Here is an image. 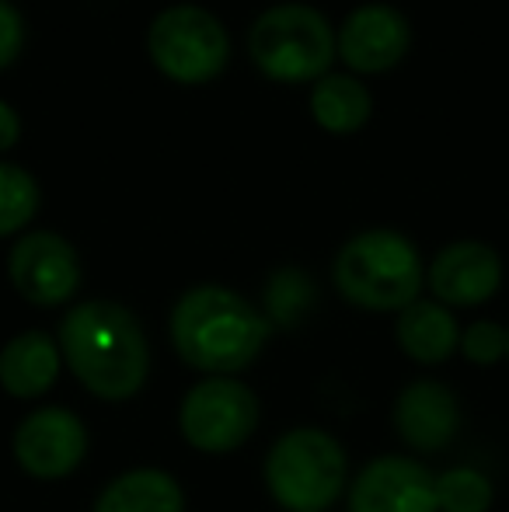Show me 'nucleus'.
<instances>
[{
    "instance_id": "nucleus-1",
    "label": "nucleus",
    "mask_w": 509,
    "mask_h": 512,
    "mask_svg": "<svg viewBox=\"0 0 509 512\" xmlns=\"http://www.w3.org/2000/svg\"><path fill=\"white\" fill-rule=\"evenodd\" d=\"M60 356L84 391L102 401H129L150 370L140 317L116 300H84L60 321Z\"/></svg>"
},
{
    "instance_id": "nucleus-2",
    "label": "nucleus",
    "mask_w": 509,
    "mask_h": 512,
    "mask_svg": "<svg viewBox=\"0 0 509 512\" xmlns=\"http://www.w3.org/2000/svg\"><path fill=\"white\" fill-rule=\"evenodd\" d=\"M175 352L206 377H234L262 356L272 321L238 290L203 283L185 290L168 317Z\"/></svg>"
},
{
    "instance_id": "nucleus-3",
    "label": "nucleus",
    "mask_w": 509,
    "mask_h": 512,
    "mask_svg": "<svg viewBox=\"0 0 509 512\" xmlns=\"http://www.w3.org/2000/svg\"><path fill=\"white\" fill-rule=\"evenodd\" d=\"M332 279L353 307L405 310L419 300L422 255L401 230L370 227L339 248Z\"/></svg>"
},
{
    "instance_id": "nucleus-4",
    "label": "nucleus",
    "mask_w": 509,
    "mask_h": 512,
    "mask_svg": "<svg viewBox=\"0 0 509 512\" xmlns=\"http://www.w3.org/2000/svg\"><path fill=\"white\" fill-rule=\"evenodd\" d=\"M248 56L269 81L304 84L328 74L339 56L335 28L325 11L300 0L272 4L248 28Z\"/></svg>"
},
{
    "instance_id": "nucleus-5",
    "label": "nucleus",
    "mask_w": 509,
    "mask_h": 512,
    "mask_svg": "<svg viewBox=\"0 0 509 512\" xmlns=\"http://www.w3.org/2000/svg\"><path fill=\"white\" fill-rule=\"evenodd\" d=\"M265 485L286 512H325L346 488V450L325 429L297 425L272 443Z\"/></svg>"
},
{
    "instance_id": "nucleus-6",
    "label": "nucleus",
    "mask_w": 509,
    "mask_h": 512,
    "mask_svg": "<svg viewBox=\"0 0 509 512\" xmlns=\"http://www.w3.org/2000/svg\"><path fill=\"white\" fill-rule=\"evenodd\" d=\"M147 53L164 77L178 84H206L224 74L231 35L224 21L199 4H171L147 28Z\"/></svg>"
},
{
    "instance_id": "nucleus-7",
    "label": "nucleus",
    "mask_w": 509,
    "mask_h": 512,
    "mask_svg": "<svg viewBox=\"0 0 509 512\" xmlns=\"http://www.w3.org/2000/svg\"><path fill=\"white\" fill-rule=\"evenodd\" d=\"M258 398L234 377H203L178 408V429L199 453H231L252 439Z\"/></svg>"
},
{
    "instance_id": "nucleus-8",
    "label": "nucleus",
    "mask_w": 509,
    "mask_h": 512,
    "mask_svg": "<svg viewBox=\"0 0 509 512\" xmlns=\"http://www.w3.org/2000/svg\"><path fill=\"white\" fill-rule=\"evenodd\" d=\"M11 286L35 307H60L81 286L77 248L56 230H28L7 255Z\"/></svg>"
},
{
    "instance_id": "nucleus-9",
    "label": "nucleus",
    "mask_w": 509,
    "mask_h": 512,
    "mask_svg": "<svg viewBox=\"0 0 509 512\" xmlns=\"http://www.w3.org/2000/svg\"><path fill=\"white\" fill-rule=\"evenodd\" d=\"M88 453V429L70 408H35L14 432V460L39 481H60Z\"/></svg>"
},
{
    "instance_id": "nucleus-10",
    "label": "nucleus",
    "mask_w": 509,
    "mask_h": 512,
    "mask_svg": "<svg viewBox=\"0 0 509 512\" xmlns=\"http://www.w3.org/2000/svg\"><path fill=\"white\" fill-rule=\"evenodd\" d=\"M335 46L356 74H384L394 63L405 60L412 46V25L394 4L370 0L346 14V21L335 32Z\"/></svg>"
},
{
    "instance_id": "nucleus-11",
    "label": "nucleus",
    "mask_w": 509,
    "mask_h": 512,
    "mask_svg": "<svg viewBox=\"0 0 509 512\" xmlns=\"http://www.w3.org/2000/svg\"><path fill=\"white\" fill-rule=\"evenodd\" d=\"M349 512H440L436 474L401 453L370 460L349 488Z\"/></svg>"
},
{
    "instance_id": "nucleus-12",
    "label": "nucleus",
    "mask_w": 509,
    "mask_h": 512,
    "mask_svg": "<svg viewBox=\"0 0 509 512\" xmlns=\"http://www.w3.org/2000/svg\"><path fill=\"white\" fill-rule=\"evenodd\" d=\"M426 279L443 307H475L499 290L503 258L485 241H454L436 251Z\"/></svg>"
},
{
    "instance_id": "nucleus-13",
    "label": "nucleus",
    "mask_w": 509,
    "mask_h": 512,
    "mask_svg": "<svg viewBox=\"0 0 509 512\" xmlns=\"http://www.w3.org/2000/svg\"><path fill=\"white\" fill-rule=\"evenodd\" d=\"M457 398L440 380H415L394 401V429L405 446L419 453H436L457 436Z\"/></svg>"
},
{
    "instance_id": "nucleus-14",
    "label": "nucleus",
    "mask_w": 509,
    "mask_h": 512,
    "mask_svg": "<svg viewBox=\"0 0 509 512\" xmlns=\"http://www.w3.org/2000/svg\"><path fill=\"white\" fill-rule=\"evenodd\" d=\"M60 345L46 331H21L0 349V387L11 398H39L60 377Z\"/></svg>"
},
{
    "instance_id": "nucleus-15",
    "label": "nucleus",
    "mask_w": 509,
    "mask_h": 512,
    "mask_svg": "<svg viewBox=\"0 0 509 512\" xmlns=\"http://www.w3.org/2000/svg\"><path fill=\"white\" fill-rule=\"evenodd\" d=\"M398 345L415 363L436 366L461 349V328H457L450 307L440 300H415L398 314Z\"/></svg>"
},
{
    "instance_id": "nucleus-16",
    "label": "nucleus",
    "mask_w": 509,
    "mask_h": 512,
    "mask_svg": "<svg viewBox=\"0 0 509 512\" xmlns=\"http://www.w3.org/2000/svg\"><path fill=\"white\" fill-rule=\"evenodd\" d=\"M95 512H185V499L168 471L136 467L105 485Z\"/></svg>"
},
{
    "instance_id": "nucleus-17",
    "label": "nucleus",
    "mask_w": 509,
    "mask_h": 512,
    "mask_svg": "<svg viewBox=\"0 0 509 512\" xmlns=\"http://www.w3.org/2000/svg\"><path fill=\"white\" fill-rule=\"evenodd\" d=\"M374 112V95L356 74H332L318 77L311 88V115L328 133H356Z\"/></svg>"
},
{
    "instance_id": "nucleus-18",
    "label": "nucleus",
    "mask_w": 509,
    "mask_h": 512,
    "mask_svg": "<svg viewBox=\"0 0 509 512\" xmlns=\"http://www.w3.org/2000/svg\"><path fill=\"white\" fill-rule=\"evenodd\" d=\"M39 199L42 192L32 171L0 161V237L28 227L32 216L39 213Z\"/></svg>"
},
{
    "instance_id": "nucleus-19",
    "label": "nucleus",
    "mask_w": 509,
    "mask_h": 512,
    "mask_svg": "<svg viewBox=\"0 0 509 512\" xmlns=\"http://www.w3.org/2000/svg\"><path fill=\"white\" fill-rule=\"evenodd\" d=\"M492 481L475 467H450L436 478V506L440 512H489Z\"/></svg>"
},
{
    "instance_id": "nucleus-20",
    "label": "nucleus",
    "mask_w": 509,
    "mask_h": 512,
    "mask_svg": "<svg viewBox=\"0 0 509 512\" xmlns=\"http://www.w3.org/2000/svg\"><path fill=\"white\" fill-rule=\"evenodd\" d=\"M314 300V283L300 269H279L269 279V290H265V307L276 321L293 324Z\"/></svg>"
},
{
    "instance_id": "nucleus-21",
    "label": "nucleus",
    "mask_w": 509,
    "mask_h": 512,
    "mask_svg": "<svg viewBox=\"0 0 509 512\" xmlns=\"http://www.w3.org/2000/svg\"><path fill=\"white\" fill-rule=\"evenodd\" d=\"M509 349V331L496 321H475L461 335V352L478 366H492L506 356Z\"/></svg>"
},
{
    "instance_id": "nucleus-22",
    "label": "nucleus",
    "mask_w": 509,
    "mask_h": 512,
    "mask_svg": "<svg viewBox=\"0 0 509 512\" xmlns=\"http://www.w3.org/2000/svg\"><path fill=\"white\" fill-rule=\"evenodd\" d=\"M25 49V18L11 0H0V70Z\"/></svg>"
},
{
    "instance_id": "nucleus-23",
    "label": "nucleus",
    "mask_w": 509,
    "mask_h": 512,
    "mask_svg": "<svg viewBox=\"0 0 509 512\" xmlns=\"http://www.w3.org/2000/svg\"><path fill=\"white\" fill-rule=\"evenodd\" d=\"M21 136V115L14 112L11 102L0 98V150H11Z\"/></svg>"
},
{
    "instance_id": "nucleus-24",
    "label": "nucleus",
    "mask_w": 509,
    "mask_h": 512,
    "mask_svg": "<svg viewBox=\"0 0 509 512\" xmlns=\"http://www.w3.org/2000/svg\"><path fill=\"white\" fill-rule=\"evenodd\" d=\"M506 356H509V349H506Z\"/></svg>"
}]
</instances>
